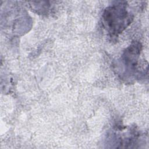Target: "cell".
Listing matches in <instances>:
<instances>
[{
    "label": "cell",
    "mask_w": 149,
    "mask_h": 149,
    "mask_svg": "<svg viewBox=\"0 0 149 149\" xmlns=\"http://www.w3.org/2000/svg\"><path fill=\"white\" fill-rule=\"evenodd\" d=\"M132 15L126 3L119 2L106 8L102 15V23L111 37H116L131 23Z\"/></svg>",
    "instance_id": "cell-1"
},
{
    "label": "cell",
    "mask_w": 149,
    "mask_h": 149,
    "mask_svg": "<svg viewBox=\"0 0 149 149\" xmlns=\"http://www.w3.org/2000/svg\"><path fill=\"white\" fill-rule=\"evenodd\" d=\"M141 51V45L139 42L132 43L124 52L121 61L125 68L126 73L130 77L136 74L138 58Z\"/></svg>",
    "instance_id": "cell-2"
}]
</instances>
